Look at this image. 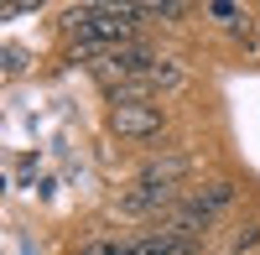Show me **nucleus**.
I'll list each match as a JSON object with an SVG mask.
<instances>
[{
  "mask_svg": "<svg viewBox=\"0 0 260 255\" xmlns=\"http://www.w3.org/2000/svg\"><path fill=\"white\" fill-rule=\"evenodd\" d=\"M6 73H21V47H6Z\"/></svg>",
  "mask_w": 260,
  "mask_h": 255,
  "instance_id": "obj_8",
  "label": "nucleus"
},
{
  "mask_svg": "<svg viewBox=\"0 0 260 255\" xmlns=\"http://www.w3.org/2000/svg\"><path fill=\"white\" fill-rule=\"evenodd\" d=\"M110 131L120 141H156L167 131V110L156 99H110Z\"/></svg>",
  "mask_w": 260,
  "mask_h": 255,
  "instance_id": "obj_2",
  "label": "nucleus"
},
{
  "mask_svg": "<svg viewBox=\"0 0 260 255\" xmlns=\"http://www.w3.org/2000/svg\"><path fill=\"white\" fill-rule=\"evenodd\" d=\"M57 26L73 42V62H99L120 47H136L141 6H73V11H62Z\"/></svg>",
  "mask_w": 260,
  "mask_h": 255,
  "instance_id": "obj_1",
  "label": "nucleus"
},
{
  "mask_svg": "<svg viewBox=\"0 0 260 255\" xmlns=\"http://www.w3.org/2000/svg\"><path fill=\"white\" fill-rule=\"evenodd\" d=\"M203 16H213V21H219V26H240V21L250 26V16H245V6H203Z\"/></svg>",
  "mask_w": 260,
  "mask_h": 255,
  "instance_id": "obj_4",
  "label": "nucleus"
},
{
  "mask_svg": "<svg viewBox=\"0 0 260 255\" xmlns=\"http://www.w3.org/2000/svg\"><path fill=\"white\" fill-rule=\"evenodd\" d=\"M187 203L198 208V214H208V219H213V214H219V208H229V203H234V182H208L203 193H192Z\"/></svg>",
  "mask_w": 260,
  "mask_h": 255,
  "instance_id": "obj_3",
  "label": "nucleus"
},
{
  "mask_svg": "<svg viewBox=\"0 0 260 255\" xmlns=\"http://www.w3.org/2000/svg\"><path fill=\"white\" fill-rule=\"evenodd\" d=\"M260 245V224H245L240 235H234V250H255Z\"/></svg>",
  "mask_w": 260,
  "mask_h": 255,
  "instance_id": "obj_7",
  "label": "nucleus"
},
{
  "mask_svg": "<svg viewBox=\"0 0 260 255\" xmlns=\"http://www.w3.org/2000/svg\"><path fill=\"white\" fill-rule=\"evenodd\" d=\"M73 255H120V240H89V245H78Z\"/></svg>",
  "mask_w": 260,
  "mask_h": 255,
  "instance_id": "obj_6",
  "label": "nucleus"
},
{
  "mask_svg": "<svg viewBox=\"0 0 260 255\" xmlns=\"http://www.w3.org/2000/svg\"><path fill=\"white\" fill-rule=\"evenodd\" d=\"M141 16H156V21H177V16H187V6H141Z\"/></svg>",
  "mask_w": 260,
  "mask_h": 255,
  "instance_id": "obj_5",
  "label": "nucleus"
}]
</instances>
